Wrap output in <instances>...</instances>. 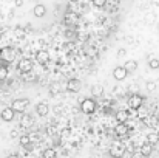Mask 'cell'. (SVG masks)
Here are the masks:
<instances>
[{
    "label": "cell",
    "instance_id": "obj_1",
    "mask_svg": "<svg viewBox=\"0 0 159 158\" xmlns=\"http://www.w3.org/2000/svg\"><path fill=\"white\" fill-rule=\"evenodd\" d=\"M96 108H98V104H96V101H94L93 98H85V99L80 101V110H82V113H85V115L94 113Z\"/></svg>",
    "mask_w": 159,
    "mask_h": 158
},
{
    "label": "cell",
    "instance_id": "obj_2",
    "mask_svg": "<svg viewBox=\"0 0 159 158\" xmlns=\"http://www.w3.org/2000/svg\"><path fill=\"white\" fill-rule=\"evenodd\" d=\"M28 105H30V99L28 98H19V99H14L12 101L11 108L16 113H25V110L28 108Z\"/></svg>",
    "mask_w": 159,
    "mask_h": 158
},
{
    "label": "cell",
    "instance_id": "obj_3",
    "mask_svg": "<svg viewBox=\"0 0 159 158\" xmlns=\"http://www.w3.org/2000/svg\"><path fill=\"white\" fill-rule=\"evenodd\" d=\"M14 50L11 48V47H3L2 50H0V60L3 62V65L5 64H11L12 60H14Z\"/></svg>",
    "mask_w": 159,
    "mask_h": 158
},
{
    "label": "cell",
    "instance_id": "obj_4",
    "mask_svg": "<svg viewBox=\"0 0 159 158\" xmlns=\"http://www.w3.org/2000/svg\"><path fill=\"white\" fill-rule=\"evenodd\" d=\"M125 144H122V143H116V144H113L111 147H110V155L113 158H122L125 155Z\"/></svg>",
    "mask_w": 159,
    "mask_h": 158
},
{
    "label": "cell",
    "instance_id": "obj_5",
    "mask_svg": "<svg viewBox=\"0 0 159 158\" xmlns=\"http://www.w3.org/2000/svg\"><path fill=\"white\" fill-rule=\"evenodd\" d=\"M128 108H131V110H138V108H141L142 104H144V96H141V95H133V96H130L128 98Z\"/></svg>",
    "mask_w": 159,
    "mask_h": 158
},
{
    "label": "cell",
    "instance_id": "obj_6",
    "mask_svg": "<svg viewBox=\"0 0 159 158\" xmlns=\"http://www.w3.org/2000/svg\"><path fill=\"white\" fill-rule=\"evenodd\" d=\"M82 87V82L77 79V78H71L68 82H66V90L71 92V93H77Z\"/></svg>",
    "mask_w": 159,
    "mask_h": 158
},
{
    "label": "cell",
    "instance_id": "obj_7",
    "mask_svg": "<svg viewBox=\"0 0 159 158\" xmlns=\"http://www.w3.org/2000/svg\"><path fill=\"white\" fill-rule=\"evenodd\" d=\"M17 70L20 73H30L33 70V60L31 59H22L17 65Z\"/></svg>",
    "mask_w": 159,
    "mask_h": 158
},
{
    "label": "cell",
    "instance_id": "obj_8",
    "mask_svg": "<svg viewBox=\"0 0 159 158\" xmlns=\"http://www.w3.org/2000/svg\"><path fill=\"white\" fill-rule=\"evenodd\" d=\"M14 116H16V112H14L11 107L3 108L2 113H0V118H2V121H5V122H11V121L14 119Z\"/></svg>",
    "mask_w": 159,
    "mask_h": 158
},
{
    "label": "cell",
    "instance_id": "obj_9",
    "mask_svg": "<svg viewBox=\"0 0 159 158\" xmlns=\"http://www.w3.org/2000/svg\"><path fill=\"white\" fill-rule=\"evenodd\" d=\"M130 132V127L127 126V122H117V126L114 127V133L117 136H127Z\"/></svg>",
    "mask_w": 159,
    "mask_h": 158
},
{
    "label": "cell",
    "instance_id": "obj_10",
    "mask_svg": "<svg viewBox=\"0 0 159 158\" xmlns=\"http://www.w3.org/2000/svg\"><path fill=\"white\" fill-rule=\"evenodd\" d=\"M128 76V73H127V70L124 68V67H116L114 70H113V78L116 79V81H124L125 78Z\"/></svg>",
    "mask_w": 159,
    "mask_h": 158
},
{
    "label": "cell",
    "instance_id": "obj_11",
    "mask_svg": "<svg viewBox=\"0 0 159 158\" xmlns=\"http://www.w3.org/2000/svg\"><path fill=\"white\" fill-rule=\"evenodd\" d=\"M36 60L39 62V64H47L48 60H50V53L47 51V50H39V51L36 53Z\"/></svg>",
    "mask_w": 159,
    "mask_h": 158
},
{
    "label": "cell",
    "instance_id": "obj_12",
    "mask_svg": "<svg viewBox=\"0 0 159 158\" xmlns=\"http://www.w3.org/2000/svg\"><path fill=\"white\" fill-rule=\"evenodd\" d=\"M33 14L36 16V17H43L45 14H47V8H45V5H42V3H37L34 8H33Z\"/></svg>",
    "mask_w": 159,
    "mask_h": 158
},
{
    "label": "cell",
    "instance_id": "obj_13",
    "mask_svg": "<svg viewBox=\"0 0 159 158\" xmlns=\"http://www.w3.org/2000/svg\"><path fill=\"white\" fill-rule=\"evenodd\" d=\"M90 93H91V96H94V98H101V96H104V87H102L101 84H94V85L90 89Z\"/></svg>",
    "mask_w": 159,
    "mask_h": 158
},
{
    "label": "cell",
    "instance_id": "obj_14",
    "mask_svg": "<svg viewBox=\"0 0 159 158\" xmlns=\"http://www.w3.org/2000/svg\"><path fill=\"white\" fill-rule=\"evenodd\" d=\"M20 126H22L23 129H30V127L33 126V116L28 115V113H23V115H22V119H20Z\"/></svg>",
    "mask_w": 159,
    "mask_h": 158
},
{
    "label": "cell",
    "instance_id": "obj_15",
    "mask_svg": "<svg viewBox=\"0 0 159 158\" xmlns=\"http://www.w3.org/2000/svg\"><path fill=\"white\" fill-rule=\"evenodd\" d=\"M122 67L127 70V73H134V71L138 70V60L130 59V60H127V62H125V65H122Z\"/></svg>",
    "mask_w": 159,
    "mask_h": 158
},
{
    "label": "cell",
    "instance_id": "obj_16",
    "mask_svg": "<svg viewBox=\"0 0 159 158\" xmlns=\"http://www.w3.org/2000/svg\"><path fill=\"white\" fill-rule=\"evenodd\" d=\"M128 118H130V110H119V112L116 113L117 122H127Z\"/></svg>",
    "mask_w": 159,
    "mask_h": 158
},
{
    "label": "cell",
    "instance_id": "obj_17",
    "mask_svg": "<svg viewBox=\"0 0 159 158\" xmlns=\"http://www.w3.org/2000/svg\"><path fill=\"white\" fill-rule=\"evenodd\" d=\"M36 112H37L39 116H47L48 112H50V107L45 104V103H40V104L36 105Z\"/></svg>",
    "mask_w": 159,
    "mask_h": 158
},
{
    "label": "cell",
    "instance_id": "obj_18",
    "mask_svg": "<svg viewBox=\"0 0 159 158\" xmlns=\"http://www.w3.org/2000/svg\"><path fill=\"white\" fill-rule=\"evenodd\" d=\"M152 152H153V147H152V144H144V146H141V155L142 158H148L152 155Z\"/></svg>",
    "mask_w": 159,
    "mask_h": 158
},
{
    "label": "cell",
    "instance_id": "obj_19",
    "mask_svg": "<svg viewBox=\"0 0 159 158\" xmlns=\"http://www.w3.org/2000/svg\"><path fill=\"white\" fill-rule=\"evenodd\" d=\"M20 144L25 147V149H33V144H31V140H30V136L28 135H23V136H20Z\"/></svg>",
    "mask_w": 159,
    "mask_h": 158
},
{
    "label": "cell",
    "instance_id": "obj_20",
    "mask_svg": "<svg viewBox=\"0 0 159 158\" xmlns=\"http://www.w3.org/2000/svg\"><path fill=\"white\" fill-rule=\"evenodd\" d=\"M158 141H159V135L158 133H148V135H147V143H148V144H152V146H153V144H156Z\"/></svg>",
    "mask_w": 159,
    "mask_h": 158
},
{
    "label": "cell",
    "instance_id": "obj_21",
    "mask_svg": "<svg viewBox=\"0 0 159 158\" xmlns=\"http://www.w3.org/2000/svg\"><path fill=\"white\" fill-rule=\"evenodd\" d=\"M43 158H57V152L54 151L53 147L45 149V151H43Z\"/></svg>",
    "mask_w": 159,
    "mask_h": 158
},
{
    "label": "cell",
    "instance_id": "obj_22",
    "mask_svg": "<svg viewBox=\"0 0 159 158\" xmlns=\"http://www.w3.org/2000/svg\"><path fill=\"white\" fill-rule=\"evenodd\" d=\"M148 67H150L152 70H158L159 68V59L158 57H152V59H148Z\"/></svg>",
    "mask_w": 159,
    "mask_h": 158
},
{
    "label": "cell",
    "instance_id": "obj_23",
    "mask_svg": "<svg viewBox=\"0 0 159 158\" xmlns=\"http://www.w3.org/2000/svg\"><path fill=\"white\" fill-rule=\"evenodd\" d=\"M6 78H8V67L0 65V81H5Z\"/></svg>",
    "mask_w": 159,
    "mask_h": 158
},
{
    "label": "cell",
    "instance_id": "obj_24",
    "mask_svg": "<svg viewBox=\"0 0 159 158\" xmlns=\"http://www.w3.org/2000/svg\"><path fill=\"white\" fill-rule=\"evenodd\" d=\"M147 90H148V92H155V90H156V82L148 81V82H147Z\"/></svg>",
    "mask_w": 159,
    "mask_h": 158
},
{
    "label": "cell",
    "instance_id": "obj_25",
    "mask_svg": "<svg viewBox=\"0 0 159 158\" xmlns=\"http://www.w3.org/2000/svg\"><path fill=\"white\" fill-rule=\"evenodd\" d=\"M93 3H94V6H98V8H102V6H105L107 0H93Z\"/></svg>",
    "mask_w": 159,
    "mask_h": 158
},
{
    "label": "cell",
    "instance_id": "obj_26",
    "mask_svg": "<svg viewBox=\"0 0 159 158\" xmlns=\"http://www.w3.org/2000/svg\"><path fill=\"white\" fill-rule=\"evenodd\" d=\"M125 50H124V48H120V50H119V51H117V56H119V57H122V56H125Z\"/></svg>",
    "mask_w": 159,
    "mask_h": 158
},
{
    "label": "cell",
    "instance_id": "obj_27",
    "mask_svg": "<svg viewBox=\"0 0 159 158\" xmlns=\"http://www.w3.org/2000/svg\"><path fill=\"white\" fill-rule=\"evenodd\" d=\"M14 3H16V6H17V8H20V6L23 5V0H16Z\"/></svg>",
    "mask_w": 159,
    "mask_h": 158
},
{
    "label": "cell",
    "instance_id": "obj_28",
    "mask_svg": "<svg viewBox=\"0 0 159 158\" xmlns=\"http://www.w3.org/2000/svg\"><path fill=\"white\" fill-rule=\"evenodd\" d=\"M11 138H17V130H11Z\"/></svg>",
    "mask_w": 159,
    "mask_h": 158
},
{
    "label": "cell",
    "instance_id": "obj_29",
    "mask_svg": "<svg viewBox=\"0 0 159 158\" xmlns=\"http://www.w3.org/2000/svg\"><path fill=\"white\" fill-rule=\"evenodd\" d=\"M68 133H70V130H68V129H63V130H62V135H63V136H66Z\"/></svg>",
    "mask_w": 159,
    "mask_h": 158
},
{
    "label": "cell",
    "instance_id": "obj_30",
    "mask_svg": "<svg viewBox=\"0 0 159 158\" xmlns=\"http://www.w3.org/2000/svg\"><path fill=\"white\" fill-rule=\"evenodd\" d=\"M6 158H20V157H19L17 154H11V155H8Z\"/></svg>",
    "mask_w": 159,
    "mask_h": 158
}]
</instances>
